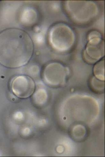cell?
Instances as JSON below:
<instances>
[{
	"mask_svg": "<svg viewBox=\"0 0 105 157\" xmlns=\"http://www.w3.org/2000/svg\"><path fill=\"white\" fill-rule=\"evenodd\" d=\"M21 21L26 25H31L34 24L37 19V12L32 8H27L22 14Z\"/></svg>",
	"mask_w": 105,
	"mask_h": 157,
	"instance_id": "obj_5",
	"label": "cell"
},
{
	"mask_svg": "<svg viewBox=\"0 0 105 157\" xmlns=\"http://www.w3.org/2000/svg\"><path fill=\"white\" fill-rule=\"evenodd\" d=\"M12 91L18 97L27 98L33 93L35 89L34 81L26 75H19L15 77L11 83Z\"/></svg>",
	"mask_w": 105,
	"mask_h": 157,
	"instance_id": "obj_4",
	"label": "cell"
},
{
	"mask_svg": "<svg viewBox=\"0 0 105 157\" xmlns=\"http://www.w3.org/2000/svg\"><path fill=\"white\" fill-rule=\"evenodd\" d=\"M104 69L103 60H101L95 66L94 71L95 76H98L100 78V76L101 77V75H103V76L104 77Z\"/></svg>",
	"mask_w": 105,
	"mask_h": 157,
	"instance_id": "obj_6",
	"label": "cell"
},
{
	"mask_svg": "<svg viewBox=\"0 0 105 157\" xmlns=\"http://www.w3.org/2000/svg\"><path fill=\"white\" fill-rule=\"evenodd\" d=\"M49 35L52 46L60 51L70 49L76 40L73 30L64 23H58L53 26L49 30Z\"/></svg>",
	"mask_w": 105,
	"mask_h": 157,
	"instance_id": "obj_2",
	"label": "cell"
},
{
	"mask_svg": "<svg viewBox=\"0 0 105 157\" xmlns=\"http://www.w3.org/2000/svg\"><path fill=\"white\" fill-rule=\"evenodd\" d=\"M34 45L28 33L17 28L0 33V64L10 68L26 65L31 58Z\"/></svg>",
	"mask_w": 105,
	"mask_h": 157,
	"instance_id": "obj_1",
	"label": "cell"
},
{
	"mask_svg": "<svg viewBox=\"0 0 105 157\" xmlns=\"http://www.w3.org/2000/svg\"><path fill=\"white\" fill-rule=\"evenodd\" d=\"M69 2L70 4L66 8L68 13L74 21L86 23L97 16L98 8L94 2Z\"/></svg>",
	"mask_w": 105,
	"mask_h": 157,
	"instance_id": "obj_3",
	"label": "cell"
}]
</instances>
